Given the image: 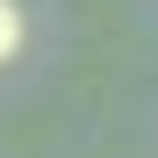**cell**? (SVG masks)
Masks as SVG:
<instances>
[{"label":"cell","instance_id":"6da1fadb","mask_svg":"<svg viewBox=\"0 0 158 158\" xmlns=\"http://www.w3.org/2000/svg\"><path fill=\"white\" fill-rule=\"evenodd\" d=\"M22 36H29V29H22V7H15V0H0V65L22 50Z\"/></svg>","mask_w":158,"mask_h":158}]
</instances>
